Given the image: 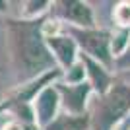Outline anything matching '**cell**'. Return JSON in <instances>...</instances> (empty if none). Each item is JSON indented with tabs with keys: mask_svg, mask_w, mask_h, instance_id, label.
Listing matches in <instances>:
<instances>
[{
	"mask_svg": "<svg viewBox=\"0 0 130 130\" xmlns=\"http://www.w3.org/2000/svg\"><path fill=\"white\" fill-rule=\"evenodd\" d=\"M12 41H14V51L27 66L29 70L43 68L51 62V56L47 53V47L41 41V35L37 33L35 25L31 23H18L12 25Z\"/></svg>",
	"mask_w": 130,
	"mask_h": 130,
	"instance_id": "obj_1",
	"label": "cell"
},
{
	"mask_svg": "<svg viewBox=\"0 0 130 130\" xmlns=\"http://www.w3.org/2000/svg\"><path fill=\"white\" fill-rule=\"evenodd\" d=\"M130 109V87L126 86H115L111 91L105 95L103 103L99 107L97 115V124L103 128H109L117 119H120L122 115Z\"/></svg>",
	"mask_w": 130,
	"mask_h": 130,
	"instance_id": "obj_2",
	"label": "cell"
},
{
	"mask_svg": "<svg viewBox=\"0 0 130 130\" xmlns=\"http://www.w3.org/2000/svg\"><path fill=\"white\" fill-rule=\"evenodd\" d=\"M82 47H86L93 56L101 58L103 62H109V51H107V35L105 33H97V31H84L78 33Z\"/></svg>",
	"mask_w": 130,
	"mask_h": 130,
	"instance_id": "obj_3",
	"label": "cell"
},
{
	"mask_svg": "<svg viewBox=\"0 0 130 130\" xmlns=\"http://www.w3.org/2000/svg\"><path fill=\"white\" fill-rule=\"evenodd\" d=\"M49 45H51V49L56 53L58 60L64 66H70L72 64L76 47H74V43H72L68 37H49Z\"/></svg>",
	"mask_w": 130,
	"mask_h": 130,
	"instance_id": "obj_4",
	"label": "cell"
},
{
	"mask_svg": "<svg viewBox=\"0 0 130 130\" xmlns=\"http://www.w3.org/2000/svg\"><path fill=\"white\" fill-rule=\"evenodd\" d=\"M87 86H76V87H60V91L64 95V103L66 107L74 111V113H80L84 109V99L87 95Z\"/></svg>",
	"mask_w": 130,
	"mask_h": 130,
	"instance_id": "obj_5",
	"label": "cell"
},
{
	"mask_svg": "<svg viewBox=\"0 0 130 130\" xmlns=\"http://www.w3.org/2000/svg\"><path fill=\"white\" fill-rule=\"evenodd\" d=\"M37 115L41 122H49L51 117L54 115V109H56V93L53 89H45L41 95L37 97Z\"/></svg>",
	"mask_w": 130,
	"mask_h": 130,
	"instance_id": "obj_6",
	"label": "cell"
},
{
	"mask_svg": "<svg viewBox=\"0 0 130 130\" xmlns=\"http://www.w3.org/2000/svg\"><path fill=\"white\" fill-rule=\"evenodd\" d=\"M62 6H64L62 14L68 20H74L82 25H91V12L86 4H82V2H64Z\"/></svg>",
	"mask_w": 130,
	"mask_h": 130,
	"instance_id": "obj_7",
	"label": "cell"
},
{
	"mask_svg": "<svg viewBox=\"0 0 130 130\" xmlns=\"http://www.w3.org/2000/svg\"><path fill=\"white\" fill-rule=\"evenodd\" d=\"M86 119L82 117H60L54 124L49 126V130H82L86 128Z\"/></svg>",
	"mask_w": 130,
	"mask_h": 130,
	"instance_id": "obj_8",
	"label": "cell"
},
{
	"mask_svg": "<svg viewBox=\"0 0 130 130\" xmlns=\"http://www.w3.org/2000/svg\"><path fill=\"white\" fill-rule=\"evenodd\" d=\"M86 64H87V68H89V74H91V78H93V86L97 87L99 91H103L105 87H107V84H109L107 74H105L101 68H97V66L93 64L89 58H86Z\"/></svg>",
	"mask_w": 130,
	"mask_h": 130,
	"instance_id": "obj_9",
	"label": "cell"
},
{
	"mask_svg": "<svg viewBox=\"0 0 130 130\" xmlns=\"http://www.w3.org/2000/svg\"><path fill=\"white\" fill-rule=\"evenodd\" d=\"M117 18L120 23H130V6H120Z\"/></svg>",
	"mask_w": 130,
	"mask_h": 130,
	"instance_id": "obj_10",
	"label": "cell"
},
{
	"mask_svg": "<svg viewBox=\"0 0 130 130\" xmlns=\"http://www.w3.org/2000/svg\"><path fill=\"white\" fill-rule=\"evenodd\" d=\"M80 78H84V68H82V66H74V68L68 72V80L70 82H78Z\"/></svg>",
	"mask_w": 130,
	"mask_h": 130,
	"instance_id": "obj_11",
	"label": "cell"
},
{
	"mask_svg": "<svg viewBox=\"0 0 130 130\" xmlns=\"http://www.w3.org/2000/svg\"><path fill=\"white\" fill-rule=\"evenodd\" d=\"M6 130H22V128H20V126H16V124H12V126H8Z\"/></svg>",
	"mask_w": 130,
	"mask_h": 130,
	"instance_id": "obj_12",
	"label": "cell"
}]
</instances>
